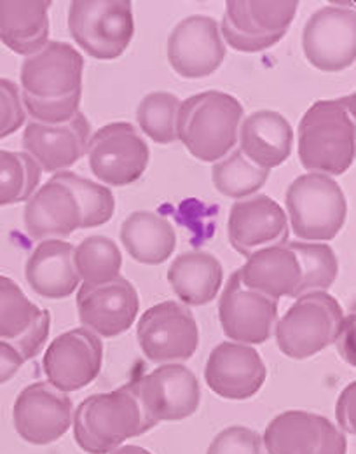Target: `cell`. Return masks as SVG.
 Wrapping results in <instances>:
<instances>
[{
  "mask_svg": "<svg viewBox=\"0 0 356 454\" xmlns=\"http://www.w3.org/2000/svg\"><path fill=\"white\" fill-rule=\"evenodd\" d=\"M356 97L318 100L302 115L297 149L309 173L337 176L355 163Z\"/></svg>",
  "mask_w": 356,
  "mask_h": 454,
  "instance_id": "3",
  "label": "cell"
},
{
  "mask_svg": "<svg viewBox=\"0 0 356 454\" xmlns=\"http://www.w3.org/2000/svg\"><path fill=\"white\" fill-rule=\"evenodd\" d=\"M287 245L296 252L302 273L296 297L311 292H327L339 275V261L332 247L311 241H292Z\"/></svg>",
  "mask_w": 356,
  "mask_h": 454,
  "instance_id": "31",
  "label": "cell"
},
{
  "mask_svg": "<svg viewBox=\"0 0 356 454\" xmlns=\"http://www.w3.org/2000/svg\"><path fill=\"white\" fill-rule=\"evenodd\" d=\"M25 364L19 351L9 342L0 340V385L11 381Z\"/></svg>",
  "mask_w": 356,
  "mask_h": 454,
  "instance_id": "39",
  "label": "cell"
},
{
  "mask_svg": "<svg viewBox=\"0 0 356 454\" xmlns=\"http://www.w3.org/2000/svg\"><path fill=\"white\" fill-rule=\"evenodd\" d=\"M339 353L344 356V360L352 365H355V315H350L344 318L343 329L336 340Z\"/></svg>",
  "mask_w": 356,
  "mask_h": 454,
  "instance_id": "40",
  "label": "cell"
},
{
  "mask_svg": "<svg viewBox=\"0 0 356 454\" xmlns=\"http://www.w3.org/2000/svg\"><path fill=\"white\" fill-rule=\"evenodd\" d=\"M27 121L18 86L0 77V140L16 133Z\"/></svg>",
  "mask_w": 356,
  "mask_h": 454,
  "instance_id": "36",
  "label": "cell"
},
{
  "mask_svg": "<svg viewBox=\"0 0 356 454\" xmlns=\"http://www.w3.org/2000/svg\"><path fill=\"white\" fill-rule=\"evenodd\" d=\"M75 271L84 285H102L120 277L122 255L107 236H88L74 248Z\"/></svg>",
  "mask_w": 356,
  "mask_h": 454,
  "instance_id": "30",
  "label": "cell"
},
{
  "mask_svg": "<svg viewBox=\"0 0 356 454\" xmlns=\"http://www.w3.org/2000/svg\"><path fill=\"white\" fill-rule=\"evenodd\" d=\"M166 53L172 68L183 79L212 75L226 58L219 23L203 14L182 20L168 37Z\"/></svg>",
  "mask_w": 356,
  "mask_h": 454,
  "instance_id": "17",
  "label": "cell"
},
{
  "mask_svg": "<svg viewBox=\"0 0 356 454\" xmlns=\"http://www.w3.org/2000/svg\"><path fill=\"white\" fill-rule=\"evenodd\" d=\"M285 205L297 238L330 241L346 223L348 203L341 185L327 175L306 173L287 189Z\"/></svg>",
  "mask_w": 356,
  "mask_h": 454,
  "instance_id": "6",
  "label": "cell"
},
{
  "mask_svg": "<svg viewBox=\"0 0 356 454\" xmlns=\"http://www.w3.org/2000/svg\"><path fill=\"white\" fill-rule=\"evenodd\" d=\"M51 0H0V43L16 55L32 57L50 41Z\"/></svg>",
  "mask_w": 356,
  "mask_h": 454,
  "instance_id": "26",
  "label": "cell"
},
{
  "mask_svg": "<svg viewBox=\"0 0 356 454\" xmlns=\"http://www.w3.org/2000/svg\"><path fill=\"white\" fill-rule=\"evenodd\" d=\"M219 320L233 342L264 344L278 322V301L244 286L235 271L219 301Z\"/></svg>",
  "mask_w": 356,
  "mask_h": 454,
  "instance_id": "16",
  "label": "cell"
},
{
  "mask_svg": "<svg viewBox=\"0 0 356 454\" xmlns=\"http://www.w3.org/2000/svg\"><path fill=\"white\" fill-rule=\"evenodd\" d=\"M325 416L307 411H285L264 430L262 444L267 454H316L321 442Z\"/></svg>",
  "mask_w": 356,
  "mask_h": 454,
  "instance_id": "29",
  "label": "cell"
},
{
  "mask_svg": "<svg viewBox=\"0 0 356 454\" xmlns=\"http://www.w3.org/2000/svg\"><path fill=\"white\" fill-rule=\"evenodd\" d=\"M228 238L237 254L250 257L257 250L285 245L289 219L283 207L266 194L239 200L228 219Z\"/></svg>",
  "mask_w": 356,
  "mask_h": 454,
  "instance_id": "20",
  "label": "cell"
},
{
  "mask_svg": "<svg viewBox=\"0 0 356 454\" xmlns=\"http://www.w3.org/2000/svg\"><path fill=\"white\" fill-rule=\"evenodd\" d=\"M302 51L306 59L321 72H343L353 67L355 11L325 5L313 12L302 32Z\"/></svg>",
  "mask_w": 356,
  "mask_h": 454,
  "instance_id": "12",
  "label": "cell"
},
{
  "mask_svg": "<svg viewBox=\"0 0 356 454\" xmlns=\"http://www.w3.org/2000/svg\"><path fill=\"white\" fill-rule=\"evenodd\" d=\"M239 151L255 167L273 170L292 154L294 129L289 119L275 111H257L241 121Z\"/></svg>",
  "mask_w": 356,
  "mask_h": 454,
  "instance_id": "23",
  "label": "cell"
},
{
  "mask_svg": "<svg viewBox=\"0 0 356 454\" xmlns=\"http://www.w3.org/2000/svg\"><path fill=\"white\" fill-rule=\"evenodd\" d=\"M180 100L168 91H152L138 106L136 121L142 131L156 144L177 142V115Z\"/></svg>",
  "mask_w": 356,
  "mask_h": 454,
  "instance_id": "34",
  "label": "cell"
},
{
  "mask_svg": "<svg viewBox=\"0 0 356 454\" xmlns=\"http://www.w3.org/2000/svg\"><path fill=\"white\" fill-rule=\"evenodd\" d=\"M348 453V441L341 428L330 423L327 418L323 421L321 430V442L316 454H346Z\"/></svg>",
  "mask_w": 356,
  "mask_h": 454,
  "instance_id": "38",
  "label": "cell"
},
{
  "mask_svg": "<svg viewBox=\"0 0 356 454\" xmlns=\"http://www.w3.org/2000/svg\"><path fill=\"white\" fill-rule=\"evenodd\" d=\"M344 318L341 304L329 292L304 294L276 324V344L289 358H311L336 342Z\"/></svg>",
  "mask_w": 356,
  "mask_h": 454,
  "instance_id": "7",
  "label": "cell"
},
{
  "mask_svg": "<svg viewBox=\"0 0 356 454\" xmlns=\"http://www.w3.org/2000/svg\"><path fill=\"white\" fill-rule=\"evenodd\" d=\"M266 378L267 369L255 346L233 340L217 344L205 367V381L210 390L228 400L255 397Z\"/></svg>",
  "mask_w": 356,
  "mask_h": 454,
  "instance_id": "19",
  "label": "cell"
},
{
  "mask_svg": "<svg viewBox=\"0 0 356 454\" xmlns=\"http://www.w3.org/2000/svg\"><path fill=\"white\" fill-rule=\"evenodd\" d=\"M84 58L70 44L51 41L25 58L19 74L21 102L32 121L63 124L79 113Z\"/></svg>",
  "mask_w": 356,
  "mask_h": 454,
  "instance_id": "2",
  "label": "cell"
},
{
  "mask_svg": "<svg viewBox=\"0 0 356 454\" xmlns=\"http://www.w3.org/2000/svg\"><path fill=\"white\" fill-rule=\"evenodd\" d=\"M68 30L82 51L97 59L120 57L135 34L129 0H74Z\"/></svg>",
  "mask_w": 356,
  "mask_h": 454,
  "instance_id": "8",
  "label": "cell"
},
{
  "mask_svg": "<svg viewBox=\"0 0 356 454\" xmlns=\"http://www.w3.org/2000/svg\"><path fill=\"white\" fill-rule=\"evenodd\" d=\"M224 282L221 261L208 252L180 254L168 270V284L185 306L210 304Z\"/></svg>",
  "mask_w": 356,
  "mask_h": 454,
  "instance_id": "27",
  "label": "cell"
},
{
  "mask_svg": "<svg viewBox=\"0 0 356 454\" xmlns=\"http://www.w3.org/2000/svg\"><path fill=\"white\" fill-rule=\"evenodd\" d=\"M50 329V311L34 304L14 280L0 275V340L14 346L27 362L41 353Z\"/></svg>",
  "mask_w": 356,
  "mask_h": 454,
  "instance_id": "22",
  "label": "cell"
},
{
  "mask_svg": "<svg viewBox=\"0 0 356 454\" xmlns=\"http://www.w3.org/2000/svg\"><path fill=\"white\" fill-rule=\"evenodd\" d=\"M206 454H266L262 437L248 427H229L210 444Z\"/></svg>",
  "mask_w": 356,
  "mask_h": 454,
  "instance_id": "35",
  "label": "cell"
},
{
  "mask_svg": "<svg viewBox=\"0 0 356 454\" xmlns=\"http://www.w3.org/2000/svg\"><path fill=\"white\" fill-rule=\"evenodd\" d=\"M136 338L142 353L154 364L189 360L199 346V329L185 304L163 301L138 320Z\"/></svg>",
  "mask_w": 356,
  "mask_h": 454,
  "instance_id": "10",
  "label": "cell"
},
{
  "mask_svg": "<svg viewBox=\"0 0 356 454\" xmlns=\"http://www.w3.org/2000/svg\"><path fill=\"white\" fill-rule=\"evenodd\" d=\"M116 210L109 187L74 171H58L25 207V226L32 239H61L77 229L107 224Z\"/></svg>",
  "mask_w": 356,
  "mask_h": 454,
  "instance_id": "1",
  "label": "cell"
},
{
  "mask_svg": "<svg viewBox=\"0 0 356 454\" xmlns=\"http://www.w3.org/2000/svg\"><path fill=\"white\" fill-rule=\"evenodd\" d=\"M269 178V170L255 167L236 149L224 160L217 161L212 168V180L215 189L233 200H244L264 187Z\"/></svg>",
  "mask_w": 356,
  "mask_h": 454,
  "instance_id": "33",
  "label": "cell"
},
{
  "mask_svg": "<svg viewBox=\"0 0 356 454\" xmlns=\"http://www.w3.org/2000/svg\"><path fill=\"white\" fill-rule=\"evenodd\" d=\"M120 241L133 261L158 266L166 262L177 248L172 223L152 212H133L120 226Z\"/></svg>",
  "mask_w": 356,
  "mask_h": 454,
  "instance_id": "28",
  "label": "cell"
},
{
  "mask_svg": "<svg viewBox=\"0 0 356 454\" xmlns=\"http://www.w3.org/2000/svg\"><path fill=\"white\" fill-rule=\"evenodd\" d=\"M237 273L244 286L275 301H280L282 297H296L302 278L296 252L287 243L257 250Z\"/></svg>",
  "mask_w": 356,
  "mask_h": 454,
  "instance_id": "25",
  "label": "cell"
},
{
  "mask_svg": "<svg viewBox=\"0 0 356 454\" xmlns=\"http://www.w3.org/2000/svg\"><path fill=\"white\" fill-rule=\"evenodd\" d=\"M88 163L93 175L109 185H129L149 167L147 142L133 124L119 121L95 131L88 142Z\"/></svg>",
  "mask_w": 356,
  "mask_h": 454,
  "instance_id": "11",
  "label": "cell"
},
{
  "mask_svg": "<svg viewBox=\"0 0 356 454\" xmlns=\"http://www.w3.org/2000/svg\"><path fill=\"white\" fill-rule=\"evenodd\" d=\"M104 365V344L91 331L72 329L51 340L43 367L48 383L63 394L91 385Z\"/></svg>",
  "mask_w": 356,
  "mask_h": 454,
  "instance_id": "14",
  "label": "cell"
},
{
  "mask_svg": "<svg viewBox=\"0 0 356 454\" xmlns=\"http://www.w3.org/2000/svg\"><path fill=\"white\" fill-rule=\"evenodd\" d=\"M25 278L41 297H70L81 284L74 264V245L61 239L41 241L27 261Z\"/></svg>",
  "mask_w": 356,
  "mask_h": 454,
  "instance_id": "24",
  "label": "cell"
},
{
  "mask_svg": "<svg viewBox=\"0 0 356 454\" xmlns=\"http://www.w3.org/2000/svg\"><path fill=\"white\" fill-rule=\"evenodd\" d=\"M135 385L143 412L154 425L190 418L201 402L196 374L182 364H163Z\"/></svg>",
  "mask_w": 356,
  "mask_h": 454,
  "instance_id": "15",
  "label": "cell"
},
{
  "mask_svg": "<svg viewBox=\"0 0 356 454\" xmlns=\"http://www.w3.org/2000/svg\"><path fill=\"white\" fill-rule=\"evenodd\" d=\"M109 454H152L151 451H147V450H143V448H140V446H133V444H129V446H119L118 450H114L112 453Z\"/></svg>",
  "mask_w": 356,
  "mask_h": 454,
  "instance_id": "41",
  "label": "cell"
},
{
  "mask_svg": "<svg viewBox=\"0 0 356 454\" xmlns=\"http://www.w3.org/2000/svg\"><path fill=\"white\" fill-rule=\"evenodd\" d=\"M355 394L356 383H350L343 394L337 398V405H336V418L339 427L355 435Z\"/></svg>",
  "mask_w": 356,
  "mask_h": 454,
  "instance_id": "37",
  "label": "cell"
},
{
  "mask_svg": "<svg viewBox=\"0 0 356 454\" xmlns=\"http://www.w3.org/2000/svg\"><path fill=\"white\" fill-rule=\"evenodd\" d=\"M72 400L46 381L21 390L12 405L16 434L28 444L48 446L59 441L72 427Z\"/></svg>",
  "mask_w": 356,
  "mask_h": 454,
  "instance_id": "13",
  "label": "cell"
},
{
  "mask_svg": "<svg viewBox=\"0 0 356 454\" xmlns=\"http://www.w3.org/2000/svg\"><path fill=\"white\" fill-rule=\"evenodd\" d=\"M75 301L81 324L98 338H118L129 331L140 309L135 285L122 277L107 284L81 285Z\"/></svg>",
  "mask_w": 356,
  "mask_h": 454,
  "instance_id": "18",
  "label": "cell"
},
{
  "mask_svg": "<svg viewBox=\"0 0 356 454\" xmlns=\"http://www.w3.org/2000/svg\"><path fill=\"white\" fill-rule=\"evenodd\" d=\"M91 126L84 114H75L63 124H43L30 121L23 133L25 153L48 173L74 167L88 151Z\"/></svg>",
  "mask_w": 356,
  "mask_h": 454,
  "instance_id": "21",
  "label": "cell"
},
{
  "mask_svg": "<svg viewBox=\"0 0 356 454\" xmlns=\"http://www.w3.org/2000/svg\"><path fill=\"white\" fill-rule=\"evenodd\" d=\"M41 176V167L27 153L0 149V207L28 201Z\"/></svg>",
  "mask_w": 356,
  "mask_h": 454,
  "instance_id": "32",
  "label": "cell"
},
{
  "mask_svg": "<svg viewBox=\"0 0 356 454\" xmlns=\"http://www.w3.org/2000/svg\"><path fill=\"white\" fill-rule=\"evenodd\" d=\"M72 423L77 446L88 454L112 453L126 441L156 427L143 412L135 381L82 400Z\"/></svg>",
  "mask_w": 356,
  "mask_h": 454,
  "instance_id": "4",
  "label": "cell"
},
{
  "mask_svg": "<svg viewBox=\"0 0 356 454\" xmlns=\"http://www.w3.org/2000/svg\"><path fill=\"white\" fill-rule=\"evenodd\" d=\"M244 109L233 95L208 90L180 102L177 138L203 163L224 160L236 145Z\"/></svg>",
  "mask_w": 356,
  "mask_h": 454,
  "instance_id": "5",
  "label": "cell"
},
{
  "mask_svg": "<svg viewBox=\"0 0 356 454\" xmlns=\"http://www.w3.org/2000/svg\"><path fill=\"white\" fill-rule=\"evenodd\" d=\"M296 0H229L221 35L239 53H262L278 44L297 14Z\"/></svg>",
  "mask_w": 356,
  "mask_h": 454,
  "instance_id": "9",
  "label": "cell"
}]
</instances>
